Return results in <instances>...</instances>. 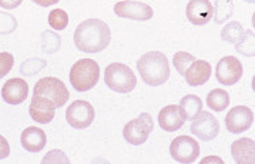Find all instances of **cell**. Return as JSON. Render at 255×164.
Wrapping results in <instances>:
<instances>
[{
  "instance_id": "cell-1",
  "label": "cell",
  "mask_w": 255,
  "mask_h": 164,
  "mask_svg": "<svg viewBox=\"0 0 255 164\" xmlns=\"http://www.w3.org/2000/svg\"><path fill=\"white\" fill-rule=\"evenodd\" d=\"M112 40V31L107 23L100 19L82 21L74 31V44L84 53L103 51Z\"/></svg>"
},
{
  "instance_id": "cell-2",
  "label": "cell",
  "mask_w": 255,
  "mask_h": 164,
  "mask_svg": "<svg viewBox=\"0 0 255 164\" xmlns=\"http://www.w3.org/2000/svg\"><path fill=\"white\" fill-rule=\"evenodd\" d=\"M137 69L148 86H161L170 79L168 59L161 51H148L143 54L137 62Z\"/></svg>"
},
{
  "instance_id": "cell-3",
  "label": "cell",
  "mask_w": 255,
  "mask_h": 164,
  "mask_svg": "<svg viewBox=\"0 0 255 164\" xmlns=\"http://www.w3.org/2000/svg\"><path fill=\"white\" fill-rule=\"evenodd\" d=\"M69 77L76 92H89L100 79V67L93 59H82L73 64Z\"/></svg>"
},
{
  "instance_id": "cell-4",
  "label": "cell",
  "mask_w": 255,
  "mask_h": 164,
  "mask_svg": "<svg viewBox=\"0 0 255 164\" xmlns=\"http://www.w3.org/2000/svg\"><path fill=\"white\" fill-rule=\"evenodd\" d=\"M104 82L113 92L130 93L137 86V77L127 64L112 63L104 70Z\"/></svg>"
},
{
  "instance_id": "cell-5",
  "label": "cell",
  "mask_w": 255,
  "mask_h": 164,
  "mask_svg": "<svg viewBox=\"0 0 255 164\" xmlns=\"http://www.w3.org/2000/svg\"><path fill=\"white\" fill-rule=\"evenodd\" d=\"M33 96H43L56 104V107H63L69 102L70 93L66 84L57 77H43L34 86Z\"/></svg>"
},
{
  "instance_id": "cell-6",
  "label": "cell",
  "mask_w": 255,
  "mask_h": 164,
  "mask_svg": "<svg viewBox=\"0 0 255 164\" xmlns=\"http://www.w3.org/2000/svg\"><path fill=\"white\" fill-rule=\"evenodd\" d=\"M154 122L148 113H141L137 119L124 126L123 129V137L126 142L133 146H140L147 142L150 133L153 132Z\"/></svg>"
},
{
  "instance_id": "cell-7",
  "label": "cell",
  "mask_w": 255,
  "mask_h": 164,
  "mask_svg": "<svg viewBox=\"0 0 255 164\" xmlns=\"http://www.w3.org/2000/svg\"><path fill=\"white\" fill-rule=\"evenodd\" d=\"M96 117V112L93 106L86 100H76L73 102L67 112H66V120L72 126L73 129L83 130L92 126L93 120Z\"/></svg>"
},
{
  "instance_id": "cell-8",
  "label": "cell",
  "mask_w": 255,
  "mask_h": 164,
  "mask_svg": "<svg viewBox=\"0 0 255 164\" xmlns=\"http://www.w3.org/2000/svg\"><path fill=\"white\" fill-rule=\"evenodd\" d=\"M170 154L178 163H193L200 156V144L188 136H178L170 144Z\"/></svg>"
},
{
  "instance_id": "cell-9",
  "label": "cell",
  "mask_w": 255,
  "mask_h": 164,
  "mask_svg": "<svg viewBox=\"0 0 255 164\" xmlns=\"http://www.w3.org/2000/svg\"><path fill=\"white\" fill-rule=\"evenodd\" d=\"M190 130L195 137H198L204 142H210V140H214L220 133V123L215 119L214 114L201 110L193 119Z\"/></svg>"
},
{
  "instance_id": "cell-10",
  "label": "cell",
  "mask_w": 255,
  "mask_h": 164,
  "mask_svg": "<svg viewBox=\"0 0 255 164\" xmlns=\"http://www.w3.org/2000/svg\"><path fill=\"white\" fill-rule=\"evenodd\" d=\"M254 123V113L247 106H235L225 116L227 130L233 134L244 133Z\"/></svg>"
},
{
  "instance_id": "cell-11",
  "label": "cell",
  "mask_w": 255,
  "mask_h": 164,
  "mask_svg": "<svg viewBox=\"0 0 255 164\" xmlns=\"http://www.w3.org/2000/svg\"><path fill=\"white\" fill-rule=\"evenodd\" d=\"M114 13L119 17L138 21L150 20L154 14L153 9L148 4L141 3V1H131V0H123V1L116 3Z\"/></svg>"
},
{
  "instance_id": "cell-12",
  "label": "cell",
  "mask_w": 255,
  "mask_h": 164,
  "mask_svg": "<svg viewBox=\"0 0 255 164\" xmlns=\"http://www.w3.org/2000/svg\"><path fill=\"white\" fill-rule=\"evenodd\" d=\"M215 76L221 84L233 86L243 76V64L234 56H225L217 64Z\"/></svg>"
},
{
  "instance_id": "cell-13",
  "label": "cell",
  "mask_w": 255,
  "mask_h": 164,
  "mask_svg": "<svg viewBox=\"0 0 255 164\" xmlns=\"http://www.w3.org/2000/svg\"><path fill=\"white\" fill-rule=\"evenodd\" d=\"M187 19L195 26H204L214 16V7L210 0H190L187 4Z\"/></svg>"
},
{
  "instance_id": "cell-14",
  "label": "cell",
  "mask_w": 255,
  "mask_h": 164,
  "mask_svg": "<svg viewBox=\"0 0 255 164\" xmlns=\"http://www.w3.org/2000/svg\"><path fill=\"white\" fill-rule=\"evenodd\" d=\"M56 109H57L56 104L49 99H46L43 96H33L30 107H29V113L36 123L47 124L54 119Z\"/></svg>"
},
{
  "instance_id": "cell-15",
  "label": "cell",
  "mask_w": 255,
  "mask_h": 164,
  "mask_svg": "<svg viewBox=\"0 0 255 164\" xmlns=\"http://www.w3.org/2000/svg\"><path fill=\"white\" fill-rule=\"evenodd\" d=\"M187 120V116L178 104H170L161 109L158 114V123L160 127L165 132H177L180 130Z\"/></svg>"
},
{
  "instance_id": "cell-16",
  "label": "cell",
  "mask_w": 255,
  "mask_h": 164,
  "mask_svg": "<svg viewBox=\"0 0 255 164\" xmlns=\"http://www.w3.org/2000/svg\"><path fill=\"white\" fill-rule=\"evenodd\" d=\"M29 94V84L23 79H10L4 83V86L1 87V97L3 100L9 104H20Z\"/></svg>"
},
{
  "instance_id": "cell-17",
  "label": "cell",
  "mask_w": 255,
  "mask_h": 164,
  "mask_svg": "<svg viewBox=\"0 0 255 164\" xmlns=\"http://www.w3.org/2000/svg\"><path fill=\"white\" fill-rule=\"evenodd\" d=\"M184 77L190 86H203L211 77V64L207 60H194L185 70Z\"/></svg>"
},
{
  "instance_id": "cell-18",
  "label": "cell",
  "mask_w": 255,
  "mask_h": 164,
  "mask_svg": "<svg viewBox=\"0 0 255 164\" xmlns=\"http://www.w3.org/2000/svg\"><path fill=\"white\" fill-rule=\"evenodd\" d=\"M231 156L237 164H254L255 143L253 139H238L231 144Z\"/></svg>"
},
{
  "instance_id": "cell-19",
  "label": "cell",
  "mask_w": 255,
  "mask_h": 164,
  "mask_svg": "<svg viewBox=\"0 0 255 164\" xmlns=\"http://www.w3.org/2000/svg\"><path fill=\"white\" fill-rule=\"evenodd\" d=\"M21 146L31 153H39L41 152L46 143H47V137L46 133L39 129V127H27L20 136Z\"/></svg>"
},
{
  "instance_id": "cell-20",
  "label": "cell",
  "mask_w": 255,
  "mask_h": 164,
  "mask_svg": "<svg viewBox=\"0 0 255 164\" xmlns=\"http://www.w3.org/2000/svg\"><path fill=\"white\" fill-rule=\"evenodd\" d=\"M207 106L214 112H224L230 106V94L223 89H214L207 94Z\"/></svg>"
},
{
  "instance_id": "cell-21",
  "label": "cell",
  "mask_w": 255,
  "mask_h": 164,
  "mask_svg": "<svg viewBox=\"0 0 255 164\" xmlns=\"http://www.w3.org/2000/svg\"><path fill=\"white\" fill-rule=\"evenodd\" d=\"M180 106L187 116V119L193 120L195 116L203 110V100L195 94H187L181 99Z\"/></svg>"
},
{
  "instance_id": "cell-22",
  "label": "cell",
  "mask_w": 255,
  "mask_h": 164,
  "mask_svg": "<svg viewBox=\"0 0 255 164\" xmlns=\"http://www.w3.org/2000/svg\"><path fill=\"white\" fill-rule=\"evenodd\" d=\"M233 14H234V1L233 0H215V23H218V24L225 23Z\"/></svg>"
},
{
  "instance_id": "cell-23",
  "label": "cell",
  "mask_w": 255,
  "mask_h": 164,
  "mask_svg": "<svg viewBox=\"0 0 255 164\" xmlns=\"http://www.w3.org/2000/svg\"><path fill=\"white\" fill-rule=\"evenodd\" d=\"M244 27L241 26V23L238 21H230L224 26V29L221 31V39L228 43H238L240 39L244 36Z\"/></svg>"
},
{
  "instance_id": "cell-24",
  "label": "cell",
  "mask_w": 255,
  "mask_h": 164,
  "mask_svg": "<svg viewBox=\"0 0 255 164\" xmlns=\"http://www.w3.org/2000/svg\"><path fill=\"white\" fill-rule=\"evenodd\" d=\"M254 31L253 30H247L244 33V36L240 39L238 43H235V50L241 54H244L247 57H254L255 49H254Z\"/></svg>"
},
{
  "instance_id": "cell-25",
  "label": "cell",
  "mask_w": 255,
  "mask_h": 164,
  "mask_svg": "<svg viewBox=\"0 0 255 164\" xmlns=\"http://www.w3.org/2000/svg\"><path fill=\"white\" fill-rule=\"evenodd\" d=\"M41 50L44 53H56V51L60 49V36L56 34L54 31H44L41 34Z\"/></svg>"
},
{
  "instance_id": "cell-26",
  "label": "cell",
  "mask_w": 255,
  "mask_h": 164,
  "mask_svg": "<svg viewBox=\"0 0 255 164\" xmlns=\"http://www.w3.org/2000/svg\"><path fill=\"white\" fill-rule=\"evenodd\" d=\"M194 60H195V57L193 56V54L185 53V51H177L173 57V64H174V67L177 69V72L184 76L185 70L191 66V63L194 62Z\"/></svg>"
},
{
  "instance_id": "cell-27",
  "label": "cell",
  "mask_w": 255,
  "mask_h": 164,
  "mask_svg": "<svg viewBox=\"0 0 255 164\" xmlns=\"http://www.w3.org/2000/svg\"><path fill=\"white\" fill-rule=\"evenodd\" d=\"M49 24L56 30H63L69 24V16L61 9H54L49 13Z\"/></svg>"
},
{
  "instance_id": "cell-28",
  "label": "cell",
  "mask_w": 255,
  "mask_h": 164,
  "mask_svg": "<svg viewBox=\"0 0 255 164\" xmlns=\"http://www.w3.org/2000/svg\"><path fill=\"white\" fill-rule=\"evenodd\" d=\"M46 66V62L44 60H40V59H29L26 62L21 64L20 73L24 74V76H33L36 73H39Z\"/></svg>"
},
{
  "instance_id": "cell-29",
  "label": "cell",
  "mask_w": 255,
  "mask_h": 164,
  "mask_svg": "<svg viewBox=\"0 0 255 164\" xmlns=\"http://www.w3.org/2000/svg\"><path fill=\"white\" fill-rule=\"evenodd\" d=\"M16 27H17L16 19L6 11H0V34H9Z\"/></svg>"
},
{
  "instance_id": "cell-30",
  "label": "cell",
  "mask_w": 255,
  "mask_h": 164,
  "mask_svg": "<svg viewBox=\"0 0 255 164\" xmlns=\"http://www.w3.org/2000/svg\"><path fill=\"white\" fill-rule=\"evenodd\" d=\"M43 164H69L70 160L67 159V156L63 153L61 150H51L46 154L41 160Z\"/></svg>"
},
{
  "instance_id": "cell-31",
  "label": "cell",
  "mask_w": 255,
  "mask_h": 164,
  "mask_svg": "<svg viewBox=\"0 0 255 164\" xmlns=\"http://www.w3.org/2000/svg\"><path fill=\"white\" fill-rule=\"evenodd\" d=\"M13 64H14L13 54L7 53V51L0 53V79L4 77L7 73L10 72L11 69H13Z\"/></svg>"
},
{
  "instance_id": "cell-32",
  "label": "cell",
  "mask_w": 255,
  "mask_h": 164,
  "mask_svg": "<svg viewBox=\"0 0 255 164\" xmlns=\"http://www.w3.org/2000/svg\"><path fill=\"white\" fill-rule=\"evenodd\" d=\"M9 154H10V146L3 136H0V160L6 159Z\"/></svg>"
},
{
  "instance_id": "cell-33",
  "label": "cell",
  "mask_w": 255,
  "mask_h": 164,
  "mask_svg": "<svg viewBox=\"0 0 255 164\" xmlns=\"http://www.w3.org/2000/svg\"><path fill=\"white\" fill-rule=\"evenodd\" d=\"M23 0H0V6L6 10H11V9H16L21 4Z\"/></svg>"
},
{
  "instance_id": "cell-34",
  "label": "cell",
  "mask_w": 255,
  "mask_h": 164,
  "mask_svg": "<svg viewBox=\"0 0 255 164\" xmlns=\"http://www.w3.org/2000/svg\"><path fill=\"white\" fill-rule=\"evenodd\" d=\"M31 1H34L36 4L43 6V7H49V6H53V4L59 3V0H31Z\"/></svg>"
},
{
  "instance_id": "cell-35",
  "label": "cell",
  "mask_w": 255,
  "mask_h": 164,
  "mask_svg": "<svg viewBox=\"0 0 255 164\" xmlns=\"http://www.w3.org/2000/svg\"><path fill=\"white\" fill-rule=\"evenodd\" d=\"M205 163H218V164H223L224 162L220 159V157H217V156H210V157H205L204 160H201V164Z\"/></svg>"
},
{
  "instance_id": "cell-36",
  "label": "cell",
  "mask_w": 255,
  "mask_h": 164,
  "mask_svg": "<svg viewBox=\"0 0 255 164\" xmlns=\"http://www.w3.org/2000/svg\"><path fill=\"white\" fill-rule=\"evenodd\" d=\"M245 1H248V3H254L255 0H245Z\"/></svg>"
}]
</instances>
